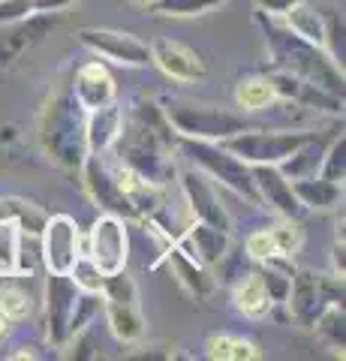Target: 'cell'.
<instances>
[{"mask_svg": "<svg viewBox=\"0 0 346 361\" xmlns=\"http://www.w3.org/2000/svg\"><path fill=\"white\" fill-rule=\"evenodd\" d=\"M326 139L322 135H310V139L304 145H298V148L286 157V160L277 163V169L289 178V180H295V178H307V175H316L319 172V163H322V154H326Z\"/></svg>", "mask_w": 346, "mask_h": 361, "instance_id": "cell-27", "label": "cell"}, {"mask_svg": "<svg viewBox=\"0 0 346 361\" xmlns=\"http://www.w3.org/2000/svg\"><path fill=\"white\" fill-rule=\"evenodd\" d=\"M244 250H247V256L253 259V262H265V259L277 256L271 229H256V232H250L247 241H244Z\"/></svg>", "mask_w": 346, "mask_h": 361, "instance_id": "cell-39", "label": "cell"}, {"mask_svg": "<svg viewBox=\"0 0 346 361\" xmlns=\"http://www.w3.org/2000/svg\"><path fill=\"white\" fill-rule=\"evenodd\" d=\"M232 304H235V310L241 316H247V319H265V316L274 310L271 298H268V292L256 271H247V274L238 277V283L232 286Z\"/></svg>", "mask_w": 346, "mask_h": 361, "instance_id": "cell-25", "label": "cell"}, {"mask_svg": "<svg viewBox=\"0 0 346 361\" xmlns=\"http://www.w3.org/2000/svg\"><path fill=\"white\" fill-rule=\"evenodd\" d=\"M181 193H184L190 214H193V220H202L208 226H217V229H223V232H232L229 211L217 196L214 180H211L205 172H199V169H187V172H181Z\"/></svg>", "mask_w": 346, "mask_h": 361, "instance_id": "cell-13", "label": "cell"}, {"mask_svg": "<svg viewBox=\"0 0 346 361\" xmlns=\"http://www.w3.org/2000/svg\"><path fill=\"white\" fill-rule=\"evenodd\" d=\"M175 148L181 151L190 163H193L199 172H205L214 184L232 190L235 196L247 199L250 205H259V193H256L253 184V172L250 166L238 160L232 151H226L220 142H202V139H181L178 135Z\"/></svg>", "mask_w": 346, "mask_h": 361, "instance_id": "cell-4", "label": "cell"}, {"mask_svg": "<svg viewBox=\"0 0 346 361\" xmlns=\"http://www.w3.org/2000/svg\"><path fill=\"white\" fill-rule=\"evenodd\" d=\"M310 329L316 331V337L331 349V353L343 355V349H346V313H343V304H328V307L316 316V322L310 325Z\"/></svg>", "mask_w": 346, "mask_h": 361, "instance_id": "cell-29", "label": "cell"}, {"mask_svg": "<svg viewBox=\"0 0 346 361\" xmlns=\"http://www.w3.org/2000/svg\"><path fill=\"white\" fill-rule=\"evenodd\" d=\"M33 16V4L30 0H0V27L4 25H16V21Z\"/></svg>", "mask_w": 346, "mask_h": 361, "instance_id": "cell-41", "label": "cell"}, {"mask_svg": "<svg viewBox=\"0 0 346 361\" xmlns=\"http://www.w3.org/2000/svg\"><path fill=\"white\" fill-rule=\"evenodd\" d=\"M151 63L157 66L163 75H169L172 82H202L208 75V66L202 61V54L193 51L190 45L178 42V39H157L151 42Z\"/></svg>", "mask_w": 346, "mask_h": 361, "instance_id": "cell-15", "label": "cell"}, {"mask_svg": "<svg viewBox=\"0 0 346 361\" xmlns=\"http://www.w3.org/2000/svg\"><path fill=\"white\" fill-rule=\"evenodd\" d=\"M33 274H18V271H0V313L9 322L27 319L37 307V292L30 289Z\"/></svg>", "mask_w": 346, "mask_h": 361, "instance_id": "cell-22", "label": "cell"}, {"mask_svg": "<svg viewBox=\"0 0 346 361\" xmlns=\"http://www.w3.org/2000/svg\"><path fill=\"white\" fill-rule=\"evenodd\" d=\"M314 133H268V130H241L229 139H223L220 145L226 151H232L247 166H277L286 160L298 145H304Z\"/></svg>", "mask_w": 346, "mask_h": 361, "instance_id": "cell-7", "label": "cell"}, {"mask_svg": "<svg viewBox=\"0 0 346 361\" xmlns=\"http://www.w3.org/2000/svg\"><path fill=\"white\" fill-rule=\"evenodd\" d=\"M6 334H9V319H6L4 313H0V341H4Z\"/></svg>", "mask_w": 346, "mask_h": 361, "instance_id": "cell-47", "label": "cell"}, {"mask_svg": "<svg viewBox=\"0 0 346 361\" xmlns=\"http://www.w3.org/2000/svg\"><path fill=\"white\" fill-rule=\"evenodd\" d=\"M250 172L256 193H259V208H271L277 217H289V220H301L307 214L301 208L298 196L292 193L289 178L277 166H250Z\"/></svg>", "mask_w": 346, "mask_h": 361, "instance_id": "cell-16", "label": "cell"}, {"mask_svg": "<svg viewBox=\"0 0 346 361\" xmlns=\"http://www.w3.org/2000/svg\"><path fill=\"white\" fill-rule=\"evenodd\" d=\"M346 247H343V235H338L334 238V247H331V271L338 277H343V271H346Z\"/></svg>", "mask_w": 346, "mask_h": 361, "instance_id": "cell-44", "label": "cell"}, {"mask_svg": "<svg viewBox=\"0 0 346 361\" xmlns=\"http://www.w3.org/2000/svg\"><path fill=\"white\" fill-rule=\"evenodd\" d=\"M175 244L184 253L199 259L202 265L217 268L223 265V259L229 253V232L217 229V226H208L202 220H193L181 235H175Z\"/></svg>", "mask_w": 346, "mask_h": 361, "instance_id": "cell-19", "label": "cell"}, {"mask_svg": "<svg viewBox=\"0 0 346 361\" xmlns=\"http://www.w3.org/2000/svg\"><path fill=\"white\" fill-rule=\"evenodd\" d=\"M283 25L292 30L295 37L314 42V45H322V39H326V16L316 13L314 6H307L304 0H301V4H295V6L283 16Z\"/></svg>", "mask_w": 346, "mask_h": 361, "instance_id": "cell-28", "label": "cell"}, {"mask_svg": "<svg viewBox=\"0 0 346 361\" xmlns=\"http://www.w3.org/2000/svg\"><path fill=\"white\" fill-rule=\"evenodd\" d=\"M259 280L271 298V307H286V298H289V289H292V277H295V265L289 256H271L259 262Z\"/></svg>", "mask_w": 346, "mask_h": 361, "instance_id": "cell-26", "label": "cell"}, {"mask_svg": "<svg viewBox=\"0 0 346 361\" xmlns=\"http://www.w3.org/2000/svg\"><path fill=\"white\" fill-rule=\"evenodd\" d=\"M271 238H274V250H277V256L295 259V253L301 250V244H304V232H301L298 220L280 217V223L271 226Z\"/></svg>", "mask_w": 346, "mask_h": 361, "instance_id": "cell-37", "label": "cell"}, {"mask_svg": "<svg viewBox=\"0 0 346 361\" xmlns=\"http://www.w3.org/2000/svg\"><path fill=\"white\" fill-rule=\"evenodd\" d=\"M316 175L334 180V184H343V178H346V135L343 133L334 135V139L326 145V154H322Z\"/></svg>", "mask_w": 346, "mask_h": 361, "instance_id": "cell-34", "label": "cell"}, {"mask_svg": "<svg viewBox=\"0 0 346 361\" xmlns=\"http://www.w3.org/2000/svg\"><path fill=\"white\" fill-rule=\"evenodd\" d=\"M205 355L214 361H256L259 349L238 334H211L205 341Z\"/></svg>", "mask_w": 346, "mask_h": 361, "instance_id": "cell-30", "label": "cell"}, {"mask_svg": "<svg viewBox=\"0 0 346 361\" xmlns=\"http://www.w3.org/2000/svg\"><path fill=\"white\" fill-rule=\"evenodd\" d=\"M9 199V220L16 223L18 232H30V235H39L42 232V223H46L49 214L42 211L39 205L21 199V196H6Z\"/></svg>", "mask_w": 346, "mask_h": 361, "instance_id": "cell-33", "label": "cell"}, {"mask_svg": "<svg viewBox=\"0 0 346 361\" xmlns=\"http://www.w3.org/2000/svg\"><path fill=\"white\" fill-rule=\"evenodd\" d=\"M70 90L85 111H94V109H103L109 103H118V85H115V75L109 73V66L103 61H87L75 70Z\"/></svg>", "mask_w": 346, "mask_h": 361, "instance_id": "cell-17", "label": "cell"}, {"mask_svg": "<svg viewBox=\"0 0 346 361\" xmlns=\"http://www.w3.org/2000/svg\"><path fill=\"white\" fill-rule=\"evenodd\" d=\"M39 268H42V256H39V235L18 232L13 271H18V274H37Z\"/></svg>", "mask_w": 346, "mask_h": 361, "instance_id": "cell-35", "label": "cell"}, {"mask_svg": "<svg viewBox=\"0 0 346 361\" xmlns=\"http://www.w3.org/2000/svg\"><path fill=\"white\" fill-rule=\"evenodd\" d=\"M253 4H256V9H259V13H265V16L283 18L295 4H301V0H253Z\"/></svg>", "mask_w": 346, "mask_h": 361, "instance_id": "cell-42", "label": "cell"}, {"mask_svg": "<svg viewBox=\"0 0 346 361\" xmlns=\"http://www.w3.org/2000/svg\"><path fill=\"white\" fill-rule=\"evenodd\" d=\"M79 172H82V187H85L87 199H91L99 211L115 214V217H121V220H136V214H132L124 190L118 187L115 172H111V166L103 163V157L87 154L82 160V166H79Z\"/></svg>", "mask_w": 346, "mask_h": 361, "instance_id": "cell-11", "label": "cell"}, {"mask_svg": "<svg viewBox=\"0 0 346 361\" xmlns=\"http://www.w3.org/2000/svg\"><path fill=\"white\" fill-rule=\"evenodd\" d=\"M121 123H124V106L109 103L103 109H94L85 115V148L94 157H106L115 148Z\"/></svg>", "mask_w": 346, "mask_h": 361, "instance_id": "cell-21", "label": "cell"}, {"mask_svg": "<svg viewBox=\"0 0 346 361\" xmlns=\"http://www.w3.org/2000/svg\"><path fill=\"white\" fill-rule=\"evenodd\" d=\"M85 115L87 111L75 103L70 85L54 87L39 109V121H37L39 145L49 160L58 169H63V172H79L82 160L87 157Z\"/></svg>", "mask_w": 346, "mask_h": 361, "instance_id": "cell-3", "label": "cell"}, {"mask_svg": "<svg viewBox=\"0 0 346 361\" xmlns=\"http://www.w3.org/2000/svg\"><path fill=\"white\" fill-rule=\"evenodd\" d=\"M103 313H106L109 331L115 334L121 343H139L144 337V331H148V319H144L139 301H109V298H103Z\"/></svg>", "mask_w": 346, "mask_h": 361, "instance_id": "cell-23", "label": "cell"}, {"mask_svg": "<svg viewBox=\"0 0 346 361\" xmlns=\"http://www.w3.org/2000/svg\"><path fill=\"white\" fill-rule=\"evenodd\" d=\"M175 142L178 135L163 106L148 97H136L124 109V123L111 154L118 157V163L163 187L175 175Z\"/></svg>", "mask_w": 346, "mask_h": 361, "instance_id": "cell-1", "label": "cell"}, {"mask_svg": "<svg viewBox=\"0 0 346 361\" xmlns=\"http://www.w3.org/2000/svg\"><path fill=\"white\" fill-rule=\"evenodd\" d=\"M343 16L340 13H328L326 16V39H322V49L328 51V58L343 66V58H346V49H343Z\"/></svg>", "mask_w": 346, "mask_h": 361, "instance_id": "cell-38", "label": "cell"}, {"mask_svg": "<svg viewBox=\"0 0 346 361\" xmlns=\"http://www.w3.org/2000/svg\"><path fill=\"white\" fill-rule=\"evenodd\" d=\"M79 298V289L70 280V274H54L49 271L46 289H42V310H46V337L54 349H63L70 341V316Z\"/></svg>", "mask_w": 346, "mask_h": 361, "instance_id": "cell-12", "label": "cell"}, {"mask_svg": "<svg viewBox=\"0 0 346 361\" xmlns=\"http://www.w3.org/2000/svg\"><path fill=\"white\" fill-rule=\"evenodd\" d=\"M166 262H169V268L175 271V277H178V283L184 286V292L190 298H196V301H205L211 292H214V286H217V280H214V274H211V268L208 265H202L199 259H193L190 253H184L181 247H178L175 241L166 247V250L160 253Z\"/></svg>", "mask_w": 346, "mask_h": 361, "instance_id": "cell-20", "label": "cell"}, {"mask_svg": "<svg viewBox=\"0 0 346 361\" xmlns=\"http://www.w3.org/2000/svg\"><path fill=\"white\" fill-rule=\"evenodd\" d=\"M66 274H70V280L75 283V289H79V292H97V295H99L103 280H106V274L99 271V265L87 253H82L79 259H75L73 268L66 271Z\"/></svg>", "mask_w": 346, "mask_h": 361, "instance_id": "cell-36", "label": "cell"}, {"mask_svg": "<svg viewBox=\"0 0 346 361\" xmlns=\"http://www.w3.org/2000/svg\"><path fill=\"white\" fill-rule=\"evenodd\" d=\"M229 0H160L154 4V16L160 18H196V16H208L214 9L226 6Z\"/></svg>", "mask_w": 346, "mask_h": 361, "instance_id": "cell-32", "label": "cell"}, {"mask_svg": "<svg viewBox=\"0 0 346 361\" xmlns=\"http://www.w3.org/2000/svg\"><path fill=\"white\" fill-rule=\"evenodd\" d=\"M271 103H277V94L268 75H247L235 85V106L244 111H262Z\"/></svg>", "mask_w": 346, "mask_h": 361, "instance_id": "cell-31", "label": "cell"}, {"mask_svg": "<svg viewBox=\"0 0 346 361\" xmlns=\"http://www.w3.org/2000/svg\"><path fill=\"white\" fill-rule=\"evenodd\" d=\"M82 253L91 256L103 274L124 271L127 259H130L127 220L115 217V214H99V217L94 220V226L87 229V244L82 247Z\"/></svg>", "mask_w": 346, "mask_h": 361, "instance_id": "cell-8", "label": "cell"}, {"mask_svg": "<svg viewBox=\"0 0 346 361\" xmlns=\"http://www.w3.org/2000/svg\"><path fill=\"white\" fill-rule=\"evenodd\" d=\"M256 25L262 27L265 49L274 70H286L310 85L328 90L334 97H343V66L334 63L322 45L295 37L283 21H277L274 16H265L259 9H256Z\"/></svg>", "mask_w": 346, "mask_h": 361, "instance_id": "cell-2", "label": "cell"}, {"mask_svg": "<svg viewBox=\"0 0 346 361\" xmlns=\"http://www.w3.org/2000/svg\"><path fill=\"white\" fill-rule=\"evenodd\" d=\"M79 42L87 51H94L97 58H103L109 63L132 66V70L151 66V45L139 39L136 33L111 30V27H82Z\"/></svg>", "mask_w": 346, "mask_h": 361, "instance_id": "cell-9", "label": "cell"}, {"mask_svg": "<svg viewBox=\"0 0 346 361\" xmlns=\"http://www.w3.org/2000/svg\"><path fill=\"white\" fill-rule=\"evenodd\" d=\"M130 4H139V6H148L151 9L154 4H160V0H130Z\"/></svg>", "mask_w": 346, "mask_h": 361, "instance_id": "cell-48", "label": "cell"}, {"mask_svg": "<svg viewBox=\"0 0 346 361\" xmlns=\"http://www.w3.org/2000/svg\"><path fill=\"white\" fill-rule=\"evenodd\" d=\"M175 135L181 139H202V142H223L241 130H250L244 115H235L229 109L208 106V103H190V99H172L163 106Z\"/></svg>", "mask_w": 346, "mask_h": 361, "instance_id": "cell-5", "label": "cell"}, {"mask_svg": "<svg viewBox=\"0 0 346 361\" xmlns=\"http://www.w3.org/2000/svg\"><path fill=\"white\" fill-rule=\"evenodd\" d=\"M328 304H343V277H338L334 271L319 274V271L310 268H295L292 289H289L286 298L289 316L301 329H310Z\"/></svg>", "mask_w": 346, "mask_h": 361, "instance_id": "cell-6", "label": "cell"}, {"mask_svg": "<svg viewBox=\"0 0 346 361\" xmlns=\"http://www.w3.org/2000/svg\"><path fill=\"white\" fill-rule=\"evenodd\" d=\"M292 193L298 196L301 208L304 211H334L343 202V184L322 178V175H307V178H295L289 180Z\"/></svg>", "mask_w": 346, "mask_h": 361, "instance_id": "cell-24", "label": "cell"}, {"mask_svg": "<svg viewBox=\"0 0 346 361\" xmlns=\"http://www.w3.org/2000/svg\"><path fill=\"white\" fill-rule=\"evenodd\" d=\"M9 220V199L6 196H0V223Z\"/></svg>", "mask_w": 346, "mask_h": 361, "instance_id": "cell-46", "label": "cell"}, {"mask_svg": "<svg viewBox=\"0 0 346 361\" xmlns=\"http://www.w3.org/2000/svg\"><path fill=\"white\" fill-rule=\"evenodd\" d=\"M172 355H175V353H169L166 346H163V353H157V346H151L148 353H130L127 358H172Z\"/></svg>", "mask_w": 346, "mask_h": 361, "instance_id": "cell-45", "label": "cell"}, {"mask_svg": "<svg viewBox=\"0 0 346 361\" xmlns=\"http://www.w3.org/2000/svg\"><path fill=\"white\" fill-rule=\"evenodd\" d=\"M39 256L42 268L54 274H66L73 262L82 256V232L70 214H51L39 232Z\"/></svg>", "mask_w": 346, "mask_h": 361, "instance_id": "cell-10", "label": "cell"}, {"mask_svg": "<svg viewBox=\"0 0 346 361\" xmlns=\"http://www.w3.org/2000/svg\"><path fill=\"white\" fill-rule=\"evenodd\" d=\"M33 13H46V16H61L66 9H73L79 0H30Z\"/></svg>", "mask_w": 346, "mask_h": 361, "instance_id": "cell-43", "label": "cell"}, {"mask_svg": "<svg viewBox=\"0 0 346 361\" xmlns=\"http://www.w3.org/2000/svg\"><path fill=\"white\" fill-rule=\"evenodd\" d=\"M16 241H18L16 223L13 220H4V223H0V271H13Z\"/></svg>", "mask_w": 346, "mask_h": 361, "instance_id": "cell-40", "label": "cell"}, {"mask_svg": "<svg viewBox=\"0 0 346 361\" xmlns=\"http://www.w3.org/2000/svg\"><path fill=\"white\" fill-rule=\"evenodd\" d=\"M268 82H271L277 99H289V103H298V106L316 109V111H328V115H343V97H334L328 90L310 85L286 70H271L268 73Z\"/></svg>", "mask_w": 346, "mask_h": 361, "instance_id": "cell-18", "label": "cell"}, {"mask_svg": "<svg viewBox=\"0 0 346 361\" xmlns=\"http://www.w3.org/2000/svg\"><path fill=\"white\" fill-rule=\"evenodd\" d=\"M54 27H58V16H46V13H33L16 21V25H4L0 27V66H16Z\"/></svg>", "mask_w": 346, "mask_h": 361, "instance_id": "cell-14", "label": "cell"}]
</instances>
